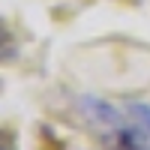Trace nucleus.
Here are the masks:
<instances>
[{
	"label": "nucleus",
	"instance_id": "f257e3e1",
	"mask_svg": "<svg viewBox=\"0 0 150 150\" xmlns=\"http://www.w3.org/2000/svg\"><path fill=\"white\" fill-rule=\"evenodd\" d=\"M78 111L90 123H99V126H111V129H120L123 126L120 111L114 105H108L105 99H99V96H81L78 99Z\"/></svg>",
	"mask_w": 150,
	"mask_h": 150
},
{
	"label": "nucleus",
	"instance_id": "f03ea898",
	"mask_svg": "<svg viewBox=\"0 0 150 150\" xmlns=\"http://www.w3.org/2000/svg\"><path fill=\"white\" fill-rule=\"evenodd\" d=\"M129 114L150 132V105H144V102H132V105H129Z\"/></svg>",
	"mask_w": 150,
	"mask_h": 150
},
{
	"label": "nucleus",
	"instance_id": "7ed1b4c3",
	"mask_svg": "<svg viewBox=\"0 0 150 150\" xmlns=\"http://www.w3.org/2000/svg\"><path fill=\"white\" fill-rule=\"evenodd\" d=\"M3 150H12V141H9V138H6V147H3Z\"/></svg>",
	"mask_w": 150,
	"mask_h": 150
}]
</instances>
